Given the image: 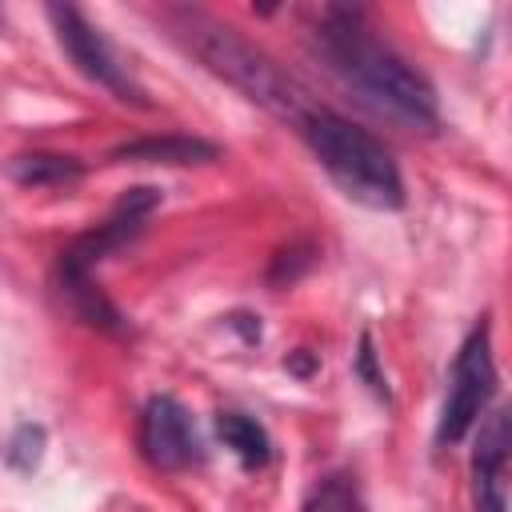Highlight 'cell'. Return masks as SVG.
<instances>
[{
	"label": "cell",
	"mask_w": 512,
	"mask_h": 512,
	"mask_svg": "<svg viewBox=\"0 0 512 512\" xmlns=\"http://www.w3.org/2000/svg\"><path fill=\"white\" fill-rule=\"evenodd\" d=\"M156 204H160V192H156V188H128V192L116 200V208H112V216H108L104 224H96L92 232L76 236V240L60 252L56 276H92V268H96L104 256H112L116 248H124L128 240L140 236V228H144V220L152 216Z\"/></svg>",
	"instance_id": "obj_6"
},
{
	"label": "cell",
	"mask_w": 512,
	"mask_h": 512,
	"mask_svg": "<svg viewBox=\"0 0 512 512\" xmlns=\"http://www.w3.org/2000/svg\"><path fill=\"white\" fill-rule=\"evenodd\" d=\"M48 20H52L60 48L68 52V60L76 64L80 76H88L92 84L108 88V92H112L116 100H124V104H140V108H148L144 88L128 76V68L116 60V52L108 48V40H104V36H100V32L72 8V4H48Z\"/></svg>",
	"instance_id": "obj_5"
},
{
	"label": "cell",
	"mask_w": 512,
	"mask_h": 512,
	"mask_svg": "<svg viewBox=\"0 0 512 512\" xmlns=\"http://www.w3.org/2000/svg\"><path fill=\"white\" fill-rule=\"evenodd\" d=\"M304 512H360V492H356V480L344 476V472H332L324 476L308 500H304Z\"/></svg>",
	"instance_id": "obj_13"
},
{
	"label": "cell",
	"mask_w": 512,
	"mask_h": 512,
	"mask_svg": "<svg viewBox=\"0 0 512 512\" xmlns=\"http://www.w3.org/2000/svg\"><path fill=\"white\" fill-rule=\"evenodd\" d=\"M312 52L380 120L408 132H432L440 124L436 88L400 52L376 40L356 8H324L312 28Z\"/></svg>",
	"instance_id": "obj_1"
},
{
	"label": "cell",
	"mask_w": 512,
	"mask_h": 512,
	"mask_svg": "<svg viewBox=\"0 0 512 512\" xmlns=\"http://www.w3.org/2000/svg\"><path fill=\"white\" fill-rule=\"evenodd\" d=\"M112 164H168V168H188V164H212L220 160V148L212 140L200 136H180V132H164V136H140V140H124L108 152Z\"/></svg>",
	"instance_id": "obj_9"
},
{
	"label": "cell",
	"mask_w": 512,
	"mask_h": 512,
	"mask_svg": "<svg viewBox=\"0 0 512 512\" xmlns=\"http://www.w3.org/2000/svg\"><path fill=\"white\" fill-rule=\"evenodd\" d=\"M168 20H172L176 36L184 40V48L208 72H216L224 84H232L244 100L260 104L272 116L292 120V124H300V116L312 108L308 92L284 68H276L272 56H264L256 44H248L236 28H228V24H220L204 12H188V8L172 12Z\"/></svg>",
	"instance_id": "obj_2"
},
{
	"label": "cell",
	"mask_w": 512,
	"mask_h": 512,
	"mask_svg": "<svg viewBox=\"0 0 512 512\" xmlns=\"http://www.w3.org/2000/svg\"><path fill=\"white\" fill-rule=\"evenodd\" d=\"M140 448H144V460L152 468H164V472H180V468H192L204 460L200 432L176 396H152L144 404Z\"/></svg>",
	"instance_id": "obj_7"
},
{
	"label": "cell",
	"mask_w": 512,
	"mask_h": 512,
	"mask_svg": "<svg viewBox=\"0 0 512 512\" xmlns=\"http://www.w3.org/2000/svg\"><path fill=\"white\" fill-rule=\"evenodd\" d=\"M496 392V368H492V332H488V320H480L468 340L460 344L456 352V364H452V384H448V400H444V412H440V424H436V444L448 448L456 440L468 436V428L480 420V412L488 408Z\"/></svg>",
	"instance_id": "obj_4"
},
{
	"label": "cell",
	"mask_w": 512,
	"mask_h": 512,
	"mask_svg": "<svg viewBox=\"0 0 512 512\" xmlns=\"http://www.w3.org/2000/svg\"><path fill=\"white\" fill-rule=\"evenodd\" d=\"M356 372L368 380V388L376 392V396H388V388H384V376L376 372V352H372V340L368 336H360V352H356Z\"/></svg>",
	"instance_id": "obj_15"
},
{
	"label": "cell",
	"mask_w": 512,
	"mask_h": 512,
	"mask_svg": "<svg viewBox=\"0 0 512 512\" xmlns=\"http://www.w3.org/2000/svg\"><path fill=\"white\" fill-rule=\"evenodd\" d=\"M508 448H512V424L508 412L496 408L480 424V440L472 452L476 512H508Z\"/></svg>",
	"instance_id": "obj_8"
},
{
	"label": "cell",
	"mask_w": 512,
	"mask_h": 512,
	"mask_svg": "<svg viewBox=\"0 0 512 512\" xmlns=\"http://www.w3.org/2000/svg\"><path fill=\"white\" fill-rule=\"evenodd\" d=\"M300 136L312 148V156L320 160V168L332 176V184L376 212H392L404 204V180L400 168L392 160V152L360 124H352L348 116L332 112V108H308L300 116Z\"/></svg>",
	"instance_id": "obj_3"
},
{
	"label": "cell",
	"mask_w": 512,
	"mask_h": 512,
	"mask_svg": "<svg viewBox=\"0 0 512 512\" xmlns=\"http://www.w3.org/2000/svg\"><path fill=\"white\" fill-rule=\"evenodd\" d=\"M216 432L236 452V460L244 468H264L272 460V440H268V432H264V424L256 416H248V412H220L216 416Z\"/></svg>",
	"instance_id": "obj_11"
},
{
	"label": "cell",
	"mask_w": 512,
	"mask_h": 512,
	"mask_svg": "<svg viewBox=\"0 0 512 512\" xmlns=\"http://www.w3.org/2000/svg\"><path fill=\"white\" fill-rule=\"evenodd\" d=\"M44 456V428L40 424H20L12 432V440L4 444V460L16 468V472H32Z\"/></svg>",
	"instance_id": "obj_14"
},
{
	"label": "cell",
	"mask_w": 512,
	"mask_h": 512,
	"mask_svg": "<svg viewBox=\"0 0 512 512\" xmlns=\"http://www.w3.org/2000/svg\"><path fill=\"white\" fill-rule=\"evenodd\" d=\"M12 180L24 188H68L84 176V164L76 156H56V152H28L12 160Z\"/></svg>",
	"instance_id": "obj_12"
},
{
	"label": "cell",
	"mask_w": 512,
	"mask_h": 512,
	"mask_svg": "<svg viewBox=\"0 0 512 512\" xmlns=\"http://www.w3.org/2000/svg\"><path fill=\"white\" fill-rule=\"evenodd\" d=\"M60 292H64L68 308H72L84 324H92V328H100V332H124L120 308L100 292V284H96L92 276H60Z\"/></svg>",
	"instance_id": "obj_10"
}]
</instances>
